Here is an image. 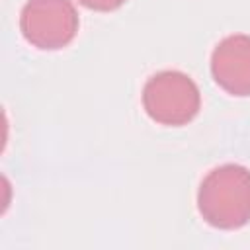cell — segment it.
<instances>
[{"instance_id":"obj_1","label":"cell","mask_w":250,"mask_h":250,"mask_svg":"<svg viewBox=\"0 0 250 250\" xmlns=\"http://www.w3.org/2000/svg\"><path fill=\"white\" fill-rule=\"evenodd\" d=\"M199 213L219 229H238L250 221V172L236 164L215 168L199 188Z\"/></svg>"},{"instance_id":"obj_2","label":"cell","mask_w":250,"mask_h":250,"mask_svg":"<svg viewBox=\"0 0 250 250\" xmlns=\"http://www.w3.org/2000/svg\"><path fill=\"white\" fill-rule=\"evenodd\" d=\"M146 113L164 125H182L199 109V90L189 76L166 70L152 76L143 94Z\"/></svg>"},{"instance_id":"obj_3","label":"cell","mask_w":250,"mask_h":250,"mask_svg":"<svg viewBox=\"0 0 250 250\" xmlns=\"http://www.w3.org/2000/svg\"><path fill=\"white\" fill-rule=\"evenodd\" d=\"M21 33L39 49H61L76 33L78 16L68 0H29L21 10Z\"/></svg>"},{"instance_id":"obj_4","label":"cell","mask_w":250,"mask_h":250,"mask_svg":"<svg viewBox=\"0 0 250 250\" xmlns=\"http://www.w3.org/2000/svg\"><path fill=\"white\" fill-rule=\"evenodd\" d=\"M215 82L234 96H250V37L230 35L217 45L211 59Z\"/></svg>"},{"instance_id":"obj_5","label":"cell","mask_w":250,"mask_h":250,"mask_svg":"<svg viewBox=\"0 0 250 250\" xmlns=\"http://www.w3.org/2000/svg\"><path fill=\"white\" fill-rule=\"evenodd\" d=\"M125 0H80V4H84L86 8H94V10H113L117 6H121Z\"/></svg>"}]
</instances>
